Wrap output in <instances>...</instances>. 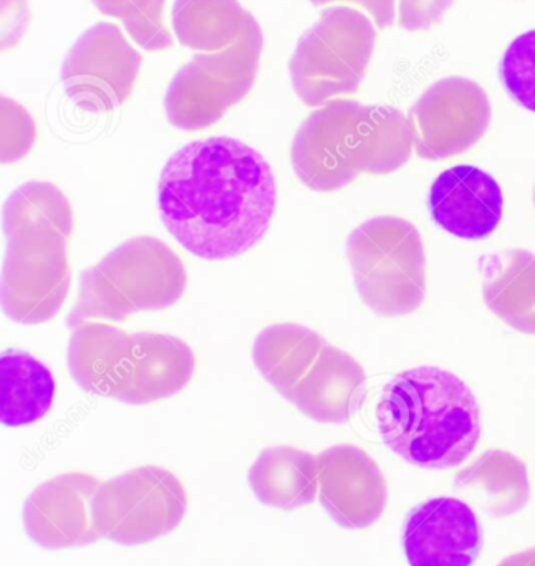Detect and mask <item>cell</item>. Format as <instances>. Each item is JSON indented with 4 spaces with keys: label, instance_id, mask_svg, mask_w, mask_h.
Wrapping results in <instances>:
<instances>
[{
    "label": "cell",
    "instance_id": "cb8c5ba5",
    "mask_svg": "<svg viewBox=\"0 0 535 566\" xmlns=\"http://www.w3.org/2000/svg\"><path fill=\"white\" fill-rule=\"evenodd\" d=\"M500 78L517 105L535 113V29L507 46L500 63Z\"/></svg>",
    "mask_w": 535,
    "mask_h": 566
},
{
    "label": "cell",
    "instance_id": "6da1fadb",
    "mask_svg": "<svg viewBox=\"0 0 535 566\" xmlns=\"http://www.w3.org/2000/svg\"><path fill=\"white\" fill-rule=\"evenodd\" d=\"M277 185L261 153L229 136L176 151L158 182V209L169 234L202 261H229L268 234Z\"/></svg>",
    "mask_w": 535,
    "mask_h": 566
},
{
    "label": "cell",
    "instance_id": "d4e9b609",
    "mask_svg": "<svg viewBox=\"0 0 535 566\" xmlns=\"http://www.w3.org/2000/svg\"><path fill=\"white\" fill-rule=\"evenodd\" d=\"M36 138L30 113L13 99L2 96V165H12L29 155Z\"/></svg>",
    "mask_w": 535,
    "mask_h": 566
},
{
    "label": "cell",
    "instance_id": "7402d4cb",
    "mask_svg": "<svg viewBox=\"0 0 535 566\" xmlns=\"http://www.w3.org/2000/svg\"><path fill=\"white\" fill-rule=\"evenodd\" d=\"M55 379L39 359L22 349H6L0 358V421L7 428L33 424L49 415Z\"/></svg>",
    "mask_w": 535,
    "mask_h": 566
},
{
    "label": "cell",
    "instance_id": "e0dca14e",
    "mask_svg": "<svg viewBox=\"0 0 535 566\" xmlns=\"http://www.w3.org/2000/svg\"><path fill=\"white\" fill-rule=\"evenodd\" d=\"M428 209L431 219L448 234L464 241H483L503 219V189L490 172L476 166H453L434 179Z\"/></svg>",
    "mask_w": 535,
    "mask_h": 566
},
{
    "label": "cell",
    "instance_id": "30bf717a",
    "mask_svg": "<svg viewBox=\"0 0 535 566\" xmlns=\"http://www.w3.org/2000/svg\"><path fill=\"white\" fill-rule=\"evenodd\" d=\"M188 511L185 485L156 465L133 469L102 482L93 497V522L99 537L136 547L179 527Z\"/></svg>",
    "mask_w": 535,
    "mask_h": 566
},
{
    "label": "cell",
    "instance_id": "3957f363",
    "mask_svg": "<svg viewBox=\"0 0 535 566\" xmlns=\"http://www.w3.org/2000/svg\"><path fill=\"white\" fill-rule=\"evenodd\" d=\"M381 441L408 464L458 468L481 439V408L470 386L447 369L420 366L398 373L377 405Z\"/></svg>",
    "mask_w": 535,
    "mask_h": 566
},
{
    "label": "cell",
    "instance_id": "ba28073f",
    "mask_svg": "<svg viewBox=\"0 0 535 566\" xmlns=\"http://www.w3.org/2000/svg\"><path fill=\"white\" fill-rule=\"evenodd\" d=\"M347 259L361 302L378 316L411 315L427 298V252L411 222L378 216L348 235Z\"/></svg>",
    "mask_w": 535,
    "mask_h": 566
},
{
    "label": "cell",
    "instance_id": "f1b7e54d",
    "mask_svg": "<svg viewBox=\"0 0 535 566\" xmlns=\"http://www.w3.org/2000/svg\"><path fill=\"white\" fill-rule=\"evenodd\" d=\"M534 205H535V191H534Z\"/></svg>",
    "mask_w": 535,
    "mask_h": 566
},
{
    "label": "cell",
    "instance_id": "2e32d148",
    "mask_svg": "<svg viewBox=\"0 0 535 566\" xmlns=\"http://www.w3.org/2000/svg\"><path fill=\"white\" fill-rule=\"evenodd\" d=\"M401 542L410 566H473L484 537L480 518L466 502L438 497L408 514Z\"/></svg>",
    "mask_w": 535,
    "mask_h": 566
},
{
    "label": "cell",
    "instance_id": "9a60e30c",
    "mask_svg": "<svg viewBox=\"0 0 535 566\" xmlns=\"http://www.w3.org/2000/svg\"><path fill=\"white\" fill-rule=\"evenodd\" d=\"M99 484L82 472L43 482L23 505L27 535L46 551L96 544L102 537L93 522V497Z\"/></svg>",
    "mask_w": 535,
    "mask_h": 566
},
{
    "label": "cell",
    "instance_id": "4316f807",
    "mask_svg": "<svg viewBox=\"0 0 535 566\" xmlns=\"http://www.w3.org/2000/svg\"><path fill=\"white\" fill-rule=\"evenodd\" d=\"M311 2L315 7L334 2L355 3V6H360L361 9L370 13L371 20L380 30L388 29L397 20V0H311Z\"/></svg>",
    "mask_w": 535,
    "mask_h": 566
},
{
    "label": "cell",
    "instance_id": "8fae6325",
    "mask_svg": "<svg viewBox=\"0 0 535 566\" xmlns=\"http://www.w3.org/2000/svg\"><path fill=\"white\" fill-rule=\"evenodd\" d=\"M262 50L264 36L221 52L196 53L169 83L165 96L168 122L182 132L216 125L254 88Z\"/></svg>",
    "mask_w": 535,
    "mask_h": 566
},
{
    "label": "cell",
    "instance_id": "484cf974",
    "mask_svg": "<svg viewBox=\"0 0 535 566\" xmlns=\"http://www.w3.org/2000/svg\"><path fill=\"white\" fill-rule=\"evenodd\" d=\"M398 25L408 32H423L438 25L454 0H397Z\"/></svg>",
    "mask_w": 535,
    "mask_h": 566
},
{
    "label": "cell",
    "instance_id": "52a82bcc",
    "mask_svg": "<svg viewBox=\"0 0 535 566\" xmlns=\"http://www.w3.org/2000/svg\"><path fill=\"white\" fill-rule=\"evenodd\" d=\"M188 289V272L168 244L138 235L80 274L78 298L65 318L69 329L93 319L122 323L139 312L171 308Z\"/></svg>",
    "mask_w": 535,
    "mask_h": 566
},
{
    "label": "cell",
    "instance_id": "603a6c76",
    "mask_svg": "<svg viewBox=\"0 0 535 566\" xmlns=\"http://www.w3.org/2000/svg\"><path fill=\"white\" fill-rule=\"evenodd\" d=\"M108 17L119 19L128 35L146 52L171 49V33L162 22L166 0H92Z\"/></svg>",
    "mask_w": 535,
    "mask_h": 566
},
{
    "label": "cell",
    "instance_id": "4fadbf2b",
    "mask_svg": "<svg viewBox=\"0 0 535 566\" xmlns=\"http://www.w3.org/2000/svg\"><path fill=\"white\" fill-rule=\"evenodd\" d=\"M491 119L490 96L464 76L441 78L408 112L415 151L427 161L463 155L483 139Z\"/></svg>",
    "mask_w": 535,
    "mask_h": 566
},
{
    "label": "cell",
    "instance_id": "44dd1931",
    "mask_svg": "<svg viewBox=\"0 0 535 566\" xmlns=\"http://www.w3.org/2000/svg\"><path fill=\"white\" fill-rule=\"evenodd\" d=\"M249 485L268 507L295 511L314 504L318 494L317 455L291 446L264 449L249 469Z\"/></svg>",
    "mask_w": 535,
    "mask_h": 566
},
{
    "label": "cell",
    "instance_id": "9c48e42d",
    "mask_svg": "<svg viewBox=\"0 0 535 566\" xmlns=\"http://www.w3.org/2000/svg\"><path fill=\"white\" fill-rule=\"evenodd\" d=\"M377 46V25L352 7H332L301 36L291 62L292 86L305 105H325L360 88Z\"/></svg>",
    "mask_w": 535,
    "mask_h": 566
},
{
    "label": "cell",
    "instance_id": "5b68a950",
    "mask_svg": "<svg viewBox=\"0 0 535 566\" xmlns=\"http://www.w3.org/2000/svg\"><path fill=\"white\" fill-rule=\"evenodd\" d=\"M66 365L83 391L145 406L181 392L195 376L196 355L178 336L90 322L73 329Z\"/></svg>",
    "mask_w": 535,
    "mask_h": 566
},
{
    "label": "cell",
    "instance_id": "277c9868",
    "mask_svg": "<svg viewBox=\"0 0 535 566\" xmlns=\"http://www.w3.org/2000/svg\"><path fill=\"white\" fill-rule=\"evenodd\" d=\"M413 132L403 112L387 105L332 99L307 116L292 142L295 175L308 189L334 192L358 176L398 171L413 155Z\"/></svg>",
    "mask_w": 535,
    "mask_h": 566
},
{
    "label": "cell",
    "instance_id": "d6986e66",
    "mask_svg": "<svg viewBox=\"0 0 535 566\" xmlns=\"http://www.w3.org/2000/svg\"><path fill=\"white\" fill-rule=\"evenodd\" d=\"M487 308L517 332L535 335V254L507 249L480 261Z\"/></svg>",
    "mask_w": 535,
    "mask_h": 566
},
{
    "label": "cell",
    "instance_id": "8992f818",
    "mask_svg": "<svg viewBox=\"0 0 535 566\" xmlns=\"http://www.w3.org/2000/svg\"><path fill=\"white\" fill-rule=\"evenodd\" d=\"M252 359L282 398L322 424L350 421L367 398L360 363L307 326H268L255 338Z\"/></svg>",
    "mask_w": 535,
    "mask_h": 566
},
{
    "label": "cell",
    "instance_id": "ac0fdd59",
    "mask_svg": "<svg viewBox=\"0 0 535 566\" xmlns=\"http://www.w3.org/2000/svg\"><path fill=\"white\" fill-rule=\"evenodd\" d=\"M172 29L195 52H221L264 36L258 19L239 0H175Z\"/></svg>",
    "mask_w": 535,
    "mask_h": 566
},
{
    "label": "cell",
    "instance_id": "7a4b0ae2",
    "mask_svg": "<svg viewBox=\"0 0 535 566\" xmlns=\"http://www.w3.org/2000/svg\"><path fill=\"white\" fill-rule=\"evenodd\" d=\"M2 312L19 325H42L59 315L70 292L69 239L73 209L52 182L30 181L7 198Z\"/></svg>",
    "mask_w": 535,
    "mask_h": 566
},
{
    "label": "cell",
    "instance_id": "83f0119b",
    "mask_svg": "<svg viewBox=\"0 0 535 566\" xmlns=\"http://www.w3.org/2000/svg\"><path fill=\"white\" fill-rule=\"evenodd\" d=\"M497 566H535V547L504 558Z\"/></svg>",
    "mask_w": 535,
    "mask_h": 566
},
{
    "label": "cell",
    "instance_id": "7c38bea8",
    "mask_svg": "<svg viewBox=\"0 0 535 566\" xmlns=\"http://www.w3.org/2000/svg\"><path fill=\"white\" fill-rule=\"evenodd\" d=\"M143 56L115 23L90 27L73 43L62 65L66 96L83 112L108 113L132 95Z\"/></svg>",
    "mask_w": 535,
    "mask_h": 566
},
{
    "label": "cell",
    "instance_id": "5bb4252c",
    "mask_svg": "<svg viewBox=\"0 0 535 566\" xmlns=\"http://www.w3.org/2000/svg\"><path fill=\"white\" fill-rule=\"evenodd\" d=\"M317 459L318 499L340 527L361 531L380 521L388 504L387 479L364 449L334 446Z\"/></svg>",
    "mask_w": 535,
    "mask_h": 566
},
{
    "label": "cell",
    "instance_id": "ffe728a7",
    "mask_svg": "<svg viewBox=\"0 0 535 566\" xmlns=\"http://www.w3.org/2000/svg\"><path fill=\"white\" fill-rule=\"evenodd\" d=\"M454 489L476 502L493 518L520 514L531 502L526 464L507 451L484 452L476 462L458 472Z\"/></svg>",
    "mask_w": 535,
    "mask_h": 566
}]
</instances>
